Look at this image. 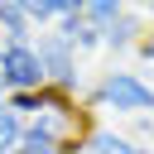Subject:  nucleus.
Segmentation results:
<instances>
[{"mask_svg":"<svg viewBox=\"0 0 154 154\" xmlns=\"http://www.w3.org/2000/svg\"><path fill=\"white\" fill-rule=\"evenodd\" d=\"M0 77L10 91H43L48 87L34 43H0Z\"/></svg>","mask_w":154,"mask_h":154,"instance_id":"7ed1b4c3","label":"nucleus"},{"mask_svg":"<svg viewBox=\"0 0 154 154\" xmlns=\"http://www.w3.org/2000/svg\"><path fill=\"white\" fill-rule=\"evenodd\" d=\"M144 34H149L144 10H140V5H125V14H120L111 29H101V48H106V53H125V48H140Z\"/></svg>","mask_w":154,"mask_h":154,"instance_id":"20e7f679","label":"nucleus"},{"mask_svg":"<svg viewBox=\"0 0 154 154\" xmlns=\"http://www.w3.org/2000/svg\"><path fill=\"white\" fill-rule=\"evenodd\" d=\"M34 48H38V63H43L48 87H58V91H67V96H82V91H87V87H82V53H77L63 34L43 29V34H34Z\"/></svg>","mask_w":154,"mask_h":154,"instance_id":"f03ea898","label":"nucleus"},{"mask_svg":"<svg viewBox=\"0 0 154 154\" xmlns=\"http://www.w3.org/2000/svg\"><path fill=\"white\" fill-rule=\"evenodd\" d=\"M0 43H34V24L24 0H0Z\"/></svg>","mask_w":154,"mask_h":154,"instance_id":"423d86ee","label":"nucleus"},{"mask_svg":"<svg viewBox=\"0 0 154 154\" xmlns=\"http://www.w3.org/2000/svg\"><path fill=\"white\" fill-rule=\"evenodd\" d=\"M0 106H5V101H0Z\"/></svg>","mask_w":154,"mask_h":154,"instance_id":"4468645a","label":"nucleus"},{"mask_svg":"<svg viewBox=\"0 0 154 154\" xmlns=\"http://www.w3.org/2000/svg\"><path fill=\"white\" fill-rule=\"evenodd\" d=\"M72 5H77V0H24L34 34H43V29H58V24L67 19V10H72Z\"/></svg>","mask_w":154,"mask_h":154,"instance_id":"0eeeda50","label":"nucleus"},{"mask_svg":"<svg viewBox=\"0 0 154 154\" xmlns=\"http://www.w3.org/2000/svg\"><path fill=\"white\" fill-rule=\"evenodd\" d=\"M140 10H144V19H149V24H154V0H149V5H140Z\"/></svg>","mask_w":154,"mask_h":154,"instance_id":"f8f14e48","label":"nucleus"},{"mask_svg":"<svg viewBox=\"0 0 154 154\" xmlns=\"http://www.w3.org/2000/svg\"><path fill=\"white\" fill-rule=\"evenodd\" d=\"M82 111H87V116H91V111H111V116L140 120V116L154 111V82H144V77L130 72V67H106V72L82 91Z\"/></svg>","mask_w":154,"mask_h":154,"instance_id":"f257e3e1","label":"nucleus"},{"mask_svg":"<svg viewBox=\"0 0 154 154\" xmlns=\"http://www.w3.org/2000/svg\"><path fill=\"white\" fill-rule=\"evenodd\" d=\"M120 14H125V0H87V24L96 29H111Z\"/></svg>","mask_w":154,"mask_h":154,"instance_id":"1a4fd4ad","label":"nucleus"},{"mask_svg":"<svg viewBox=\"0 0 154 154\" xmlns=\"http://www.w3.org/2000/svg\"><path fill=\"white\" fill-rule=\"evenodd\" d=\"M82 154H149V144H140L135 135L125 130H111V125H91L87 140H82Z\"/></svg>","mask_w":154,"mask_h":154,"instance_id":"39448f33","label":"nucleus"},{"mask_svg":"<svg viewBox=\"0 0 154 154\" xmlns=\"http://www.w3.org/2000/svg\"><path fill=\"white\" fill-rule=\"evenodd\" d=\"M5 106H10L19 120H34V116L43 111V96H38V91H10V96H5Z\"/></svg>","mask_w":154,"mask_h":154,"instance_id":"9d476101","label":"nucleus"},{"mask_svg":"<svg viewBox=\"0 0 154 154\" xmlns=\"http://www.w3.org/2000/svg\"><path fill=\"white\" fill-rule=\"evenodd\" d=\"M135 53H140V58H144V63H154V29H149V34H144V38H140V48H135Z\"/></svg>","mask_w":154,"mask_h":154,"instance_id":"9b49d317","label":"nucleus"},{"mask_svg":"<svg viewBox=\"0 0 154 154\" xmlns=\"http://www.w3.org/2000/svg\"><path fill=\"white\" fill-rule=\"evenodd\" d=\"M19 140H24V120L10 106H0V154H19Z\"/></svg>","mask_w":154,"mask_h":154,"instance_id":"6e6552de","label":"nucleus"},{"mask_svg":"<svg viewBox=\"0 0 154 154\" xmlns=\"http://www.w3.org/2000/svg\"><path fill=\"white\" fill-rule=\"evenodd\" d=\"M5 96H10V87H5V77H0V101H5Z\"/></svg>","mask_w":154,"mask_h":154,"instance_id":"ddd939ff","label":"nucleus"}]
</instances>
